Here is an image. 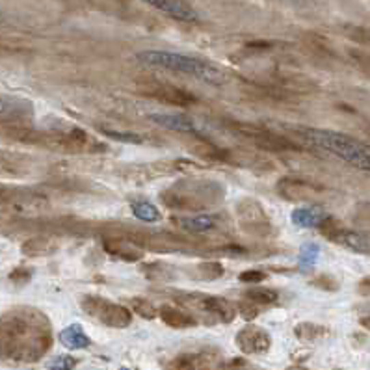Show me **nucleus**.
Here are the masks:
<instances>
[{
	"label": "nucleus",
	"instance_id": "obj_1",
	"mask_svg": "<svg viewBox=\"0 0 370 370\" xmlns=\"http://www.w3.org/2000/svg\"><path fill=\"white\" fill-rule=\"evenodd\" d=\"M53 341V322L38 307L17 305L0 315V361L38 363Z\"/></svg>",
	"mask_w": 370,
	"mask_h": 370
},
{
	"label": "nucleus",
	"instance_id": "obj_2",
	"mask_svg": "<svg viewBox=\"0 0 370 370\" xmlns=\"http://www.w3.org/2000/svg\"><path fill=\"white\" fill-rule=\"evenodd\" d=\"M225 186L211 179H183L160 194V201L177 212H198L218 207L225 199Z\"/></svg>",
	"mask_w": 370,
	"mask_h": 370
},
{
	"label": "nucleus",
	"instance_id": "obj_3",
	"mask_svg": "<svg viewBox=\"0 0 370 370\" xmlns=\"http://www.w3.org/2000/svg\"><path fill=\"white\" fill-rule=\"evenodd\" d=\"M134 60L140 66L155 67V69H166L173 73L190 75L194 79L212 84V86H224L227 82V75L207 60L196 58L190 54L172 53V51H140L136 53Z\"/></svg>",
	"mask_w": 370,
	"mask_h": 370
},
{
	"label": "nucleus",
	"instance_id": "obj_4",
	"mask_svg": "<svg viewBox=\"0 0 370 370\" xmlns=\"http://www.w3.org/2000/svg\"><path fill=\"white\" fill-rule=\"evenodd\" d=\"M292 131L300 134V138L305 140L307 144L335 155L346 164L365 170V172L370 168V149L361 140L352 138L348 134L337 133V131L313 129V127H292Z\"/></svg>",
	"mask_w": 370,
	"mask_h": 370
},
{
	"label": "nucleus",
	"instance_id": "obj_5",
	"mask_svg": "<svg viewBox=\"0 0 370 370\" xmlns=\"http://www.w3.org/2000/svg\"><path fill=\"white\" fill-rule=\"evenodd\" d=\"M177 298L183 305L201 313V317H205V324H231L237 317L235 304L224 298L201 292H181Z\"/></svg>",
	"mask_w": 370,
	"mask_h": 370
},
{
	"label": "nucleus",
	"instance_id": "obj_6",
	"mask_svg": "<svg viewBox=\"0 0 370 370\" xmlns=\"http://www.w3.org/2000/svg\"><path fill=\"white\" fill-rule=\"evenodd\" d=\"M80 309L90 318L114 330H123L133 324V311L125 305L110 302L108 298L84 296L80 300Z\"/></svg>",
	"mask_w": 370,
	"mask_h": 370
},
{
	"label": "nucleus",
	"instance_id": "obj_7",
	"mask_svg": "<svg viewBox=\"0 0 370 370\" xmlns=\"http://www.w3.org/2000/svg\"><path fill=\"white\" fill-rule=\"evenodd\" d=\"M237 214L238 224L248 235L257 238H270L276 235V227H274L270 214L257 199L246 198L238 201Z\"/></svg>",
	"mask_w": 370,
	"mask_h": 370
},
{
	"label": "nucleus",
	"instance_id": "obj_8",
	"mask_svg": "<svg viewBox=\"0 0 370 370\" xmlns=\"http://www.w3.org/2000/svg\"><path fill=\"white\" fill-rule=\"evenodd\" d=\"M318 229H320V233H322L328 240H331L333 244L343 246L346 250L359 253V255H365V257L370 253L367 235H361L359 231L344 227L343 224H339L337 220L331 218V216H328L322 224L318 225Z\"/></svg>",
	"mask_w": 370,
	"mask_h": 370
},
{
	"label": "nucleus",
	"instance_id": "obj_9",
	"mask_svg": "<svg viewBox=\"0 0 370 370\" xmlns=\"http://www.w3.org/2000/svg\"><path fill=\"white\" fill-rule=\"evenodd\" d=\"M276 192L287 201H324L330 198V190L307 179L283 177L276 185Z\"/></svg>",
	"mask_w": 370,
	"mask_h": 370
},
{
	"label": "nucleus",
	"instance_id": "obj_10",
	"mask_svg": "<svg viewBox=\"0 0 370 370\" xmlns=\"http://www.w3.org/2000/svg\"><path fill=\"white\" fill-rule=\"evenodd\" d=\"M235 344L246 356H259V354H266L270 350L272 337L270 333L261 326H246L237 333Z\"/></svg>",
	"mask_w": 370,
	"mask_h": 370
},
{
	"label": "nucleus",
	"instance_id": "obj_11",
	"mask_svg": "<svg viewBox=\"0 0 370 370\" xmlns=\"http://www.w3.org/2000/svg\"><path fill=\"white\" fill-rule=\"evenodd\" d=\"M144 93L153 97V99L166 103V105H175V106H188L198 103L196 95L185 90V88L173 86L168 82H147L144 86Z\"/></svg>",
	"mask_w": 370,
	"mask_h": 370
},
{
	"label": "nucleus",
	"instance_id": "obj_12",
	"mask_svg": "<svg viewBox=\"0 0 370 370\" xmlns=\"http://www.w3.org/2000/svg\"><path fill=\"white\" fill-rule=\"evenodd\" d=\"M103 248L108 255L125 263H138L144 259V250L136 246V238L125 235H106L103 237Z\"/></svg>",
	"mask_w": 370,
	"mask_h": 370
},
{
	"label": "nucleus",
	"instance_id": "obj_13",
	"mask_svg": "<svg viewBox=\"0 0 370 370\" xmlns=\"http://www.w3.org/2000/svg\"><path fill=\"white\" fill-rule=\"evenodd\" d=\"M54 140L58 142L60 147L71 153H103L106 149L105 144H101L99 140L90 136L82 129H69L67 133L54 136Z\"/></svg>",
	"mask_w": 370,
	"mask_h": 370
},
{
	"label": "nucleus",
	"instance_id": "obj_14",
	"mask_svg": "<svg viewBox=\"0 0 370 370\" xmlns=\"http://www.w3.org/2000/svg\"><path fill=\"white\" fill-rule=\"evenodd\" d=\"M173 224L179 229L190 233V235H209V233L222 231L225 220L220 214H198V216H181L173 218Z\"/></svg>",
	"mask_w": 370,
	"mask_h": 370
},
{
	"label": "nucleus",
	"instance_id": "obj_15",
	"mask_svg": "<svg viewBox=\"0 0 370 370\" xmlns=\"http://www.w3.org/2000/svg\"><path fill=\"white\" fill-rule=\"evenodd\" d=\"M149 119H151L155 125L162 127L166 131H173V133L181 134H192V136H201V129H199L198 121H194L192 118L188 116H183V114H149Z\"/></svg>",
	"mask_w": 370,
	"mask_h": 370
},
{
	"label": "nucleus",
	"instance_id": "obj_16",
	"mask_svg": "<svg viewBox=\"0 0 370 370\" xmlns=\"http://www.w3.org/2000/svg\"><path fill=\"white\" fill-rule=\"evenodd\" d=\"M0 203L14 207V209H34V207L45 205V199L27 188L0 185Z\"/></svg>",
	"mask_w": 370,
	"mask_h": 370
},
{
	"label": "nucleus",
	"instance_id": "obj_17",
	"mask_svg": "<svg viewBox=\"0 0 370 370\" xmlns=\"http://www.w3.org/2000/svg\"><path fill=\"white\" fill-rule=\"evenodd\" d=\"M142 2L183 23H196L199 19L198 12L185 0H142Z\"/></svg>",
	"mask_w": 370,
	"mask_h": 370
},
{
	"label": "nucleus",
	"instance_id": "obj_18",
	"mask_svg": "<svg viewBox=\"0 0 370 370\" xmlns=\"http://www.w3.org/2000/svg\"><path fill=\"white\" fill-rule=\"evenodd\" d=\"M218 359L216 350H201V352H188L181 354L175 359L168 363V369H181V370H196V369H209Z\"/></svg>",
	"mask_w": 370,
	"mask_h": 370
},
{
	"label": "nucleus",
	"instance_id": "obj_19",
	"mask_svg": "<svg viewBox=\"0 0 370 370\" xmlns=\"http://www.w3.org/2000/svg\"><path fill=\"white\" fill-rule=\"evenodd\" d=\"M157 317L166 326H170L172 330H190V328H196L199 324V320L194 313L186 311V309H179V307H173V305L160 307Z\"/></svg>",
	"mask_w": 370,
	"mask_h": 370
},
{
	"label": "nucleus",
	"instance_id": "obj_20",
	"mask_svg": "<svg viewBox=\"0 0 370 370\" xmlns=\"http://www.w3.org/2000/svg\"><path fill=\"white\" fill-rule=\"evenodd\" d=\"M60 343L67 350H86L92 346V339L88 337L86 331L80 324H69L60 331Z\"/></svg>",
	"mask_w": 370,
	"mask_h": 370
},
{
	"label": "nucleus",
	"instance_id": "obj_21",
	"mask_svg": "<svg viewBox=\"0 0 370 370\" xmlns=\"http://www.w3.org/2000/svg\"><path fill=\"white\" fill-rule=\"evenodd\" d=\"M330 214L322 209V207H298L291 214L292 224L298 227H305V229H311V227H318L322 224Z\"/></svg>",
	"mask_w": 370,
	"mask_h": 370
},
{
	"label": "nucleus",
	"instance_id": "obj_22",
	"mask_svg": "<svg viewBox=\"0 0 370 370\" xmlns=\"http://www.w3.org/2000/svg\"><path fill=\"white\" fill-rule=\"evenodd\" d=\"M60 244L51 237H34L25 240V244L21 246V252L28 257H47L58 252Z\"/></svg>",
	"mask_w": 370,
	"mask_h": 370
},
{
	"label": "nucleus",
	"instance_id": "obj_23",
	"mask_svg": "<svg viewBox=\"0 0 370 370\" xmlns=\"http://www.w3.org/2000/svg\"><path fill=\"white\" fill-rule=\"evenodd\" d=\"M34 116V105L23 99H0V119H27Z\"/></svg>",
	"mask_w": 370,
	"mask_h": 370
},
{
	"label": "nucleus",
	"instance_id": "obj_24",
	"mask_svg": "<svg viewBox=\"0 0 370 370\" xmlns=\"http://www.w3.org/2000/svg\"><path fill=\"white\" fill-rule=\"evenodd\" d=\"M294 335L300 341H305V343H315V341L328 337L330 335V328L322 324H315V322H300L294 328Z\"/></svg>",
	"mask_w": 370,
	"mask_h": 370
},
{
	"label": "nucleus",
	"instance_id": "obj_25",
	"mask_svg": "<svg viewBox=\"0 0 370 370\" xmlns=\"http://www.w3.org/2000/svg\"><path fill=\"white\" fill-rule=\"evenodd\" d=\"M142 272L147 279L151 281H160V283H168V281H173L175 279V272L172 270V266L166 265V263H149V265L142 266Z\"/></svg>",
	"mask_w": 370,
	"mask_h": 370
},
{
	"label": "nucleus",
	"instance_id": "obj_26",
	"mask_svg": "<svg viewBox=\"0 0 370 370\" xmlns=\"http://www.w3.org/2000/svg\"><path fill=\"white\" fill-rule=\"evenodd\" d=\"M131 211L138 220L142 222H146V224H155V222H160L162 220V214L157 207L153 205L151 201H144V199H140V201H133L131 203Z\"/></svg>",
	"mask_w": 370,
	"mask_h": 370
},
{
	"label": "nucleus",
	"instance_id": "obj_27",
	"mask_svg": "<svg viewBox=\"0 0 370 370\" xmlns=\"http://www.w3.org/2000/svg\"><path fill=\"white\" fill-rule=\"evenodd\" d=\"M244 296L246 300H250L255 305H272L279 300V292L268 289V287H255L253 285L252 289L244 292Z\"/></svg>",
	"mask_w": 370,
	"mask_h": 370
},
{
	"label": "nucleus",
	"instance_id": "obj_28",
	"mask_svg": "<svg viewBox=\"0 0 370 370\" xmlns=\"http://www.w3.org/2000/svg\"><path fill=\"white\" fill-rule=\"evenodd\" d=\"M101 134H105V136H108V138L112 140H118V142H123V144H144L146 142V138L142 136V134H136V133H127V131H116V129H110V127H101L99 129Z\"/></svg>",
	"mask_w": 370,
	"mask_h": 370
},
{
	"label": "nucleus",
	"instance_id": "obj_29",
	"mask_svg": "<svg viewBox=\"0 0 370 370\" xmlns=\"http://www.w3.org/2000/svg\"><path fill=\"white\" fill-rule=\"evenodd\" d=\"M225 274V268L218 261H205L198 266V276L205 281H214L220 279Z\"/></svg>",
	"mask_w": 370,
	"mask_h": 370
},
{
	"label": "nucleus",
	"instance_id": "obj_30",
	"mask_svg": "<svg viewBox=\"0 0 370 370\" xmlns=\"http://www.w3.org/2000/svg\"><path fill=\"white\" fill-rule=\"evenodd\" d=\"M131 307H133V311L136 313V315L146 318V320H153V318H157V315H159V309H157L149 300H146V298H133V300H131Z\"/></svg>",
	"mask_w": 370,
	"mask_h": 370
},
{
	"label": "nucleus",
	"instance_id": "obj_31",
	"mask_svg": "<svg viewBox=\"0 0 370 370\" xmlns=\"http://www.w3.org/2000/svg\"><path fill=\"white\" fill-rule=\"evenodd\" d=\"M318 255H320V246L315 244V242H307L300 252V266L302 268H311V266L317 265Z\"/></svg>",
	"mask_w": 370,
	"mask_h": 370
},
{
	"label": "nucleus",
	"instance_id": "obj_32",
	"mask_svg": "<svg viewBox=\"0 0 370 370\" xmlns=\"http://www.w3.org/2000/svg\"><path fill=\"white\" fill-rule=\"evenodd\" d=\"M313 287H317L320 291L326 292H337L339 291V281L330 274H318L317 278H313L311 281Z\"/></svg>",
	"mask_w": 370,
	"mask_h": 370
},
{
	"label": "nucleus",
	"instance_id": "obj_33",
	"mask_svg": "<svg viewBox=\"0 0 370 370\" xmlns=\"http://www.w3.org/2000/svg\"><path fill=\"white\" fill-rule=\"evenodd\" d=\"M79 365V359L73 356H58L47 363V369L53 370H71Z\"/></svg>",
	"mask_w": 370,
	"mask_h": 370
},
{
	"label": "nucleus",
	"instance_id": "obj_34",
	"mask_svg": "<svg viewBox=\"0 0 370 370\" xmlns=\"http://www.w3.org/2000/svg\"><path fill=\"white\" fill-rule=\"evenodd\" d=\"M235 309H237V313H240V317L246 318V320H253V318L259 317L257 305L252 304L250 300H246V302H240V304H237L235 305Z\"/></svg>",
	"mask_w": 370,
	"mask_h": 370
},
{
	"label": "nucleus",
	"instance_id": "obj_35",
	"mask_svg": "<svg viewBox=\"0 0 370 370\" xmlns=\"http://www.w3.org/2000/svg\"><path fill=\"white\" fill-rule=\"evenodd\" d=\"M34 276L32 268H25V266H21V268H15V270L10 272V281H14L15 285H27Z\"/></svg>",
	"mask_w": 370,
	"mask_h": 370
},
{
	"label": "nucleus",
	"instance_id": "obj_36",
	"mask_svg": "<svg viewBox=\"0 0 370 370\" xmlns=\"http://www.w3.org/2000/svg\"><path fill=\"white\" fill-rule=\"evenodd\" d=\"M268 278L266 276L265 272H261V270H246L240 274V281L242 283H248V285H259V283H263L265 279Z\"/></svg>",
	"mask_w": 370,
	"mask_h": 370
},
{
	"label": "nucleus",
	"instance_id": "obj_37",
	"mask_svg": "<svg viewBox=\"0 0 370 370\" xmlns=\"http://www.w3.org/2000/svg\"><path fill=\"white\" fill-rule=\"evenodd\" d=\"M218 253H222V255H225V257H242V255L248 253V250L242 248V246L231 244V246H224V248H220Z\"/></svg>",
	"mask_w": 370,
	"mask_h": 370
},
{
	"label": "nucleus",
	"instance_id": "obj_38",
	"mask_svg": "<svg viewBox=\"0 0 370 370\" xmlns=\"http://www.w3.org/2000/svg\"><path fill=\"white\" fill-rule=\"evenodd\" d=\"M220 367H222V369H244V367H248V361L240 359V357H233L231 361H225V363H222Z\"/></svg>",
	"mask_w": 370,
	"mask_h": 370
},
{
	"label": "nucleus",
	"instance_id": "obj_39",
	"mask_svg": "<svg viewBox=\"0 0 370 370\" xmlns=\"http://www.w3.org/2000/svg\"><path fill=\"white\" fill-rule=\"evenodd\" d=\"M370 279L369 278H365L361 283H359V287H357V291L361 292L365 298H369V289H370Z\"/></svg>",
	"mask_w": 370,
	"mask_h": 370
},
{
	"label": "nucleus",
	"instance_id": "obj_40",
	"mask_svg": "<svg viewBox=\"0 0 370 370\" xmlns=\"http://www.w3.org/2000/svg\"><path fill=\"white\" fill-rule=\"evenodd\" d=\"M0 17H2V15H0Z\"/></svg>",
	"mask_w": 370,
	"mask_h": 370
}]
</instances>
